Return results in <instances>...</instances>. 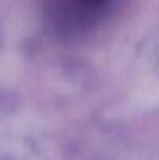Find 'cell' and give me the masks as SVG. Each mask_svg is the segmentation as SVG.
<instances>
[{"mask_svg":"<svg viewBox=\"0 0 159 160\" xmlns=\"http://www.w3.org/2000/svg\"><path fill=\"white\" fill-rule=\"evenodd\" d=\"M78 2L86 3V5H92V6H97V5H102V3H105L108 0H78Z\"/></svg>","mask_w":159,"mask_h":160,"instance_id":"1","label":"cell"}]
</instances>
